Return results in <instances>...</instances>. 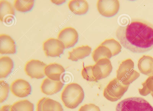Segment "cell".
Returning <instances> with one entry per match:
<instances>
[{
	"label": "cell",
	"instance_id": "cell-1",
	"mask_svg": "<svg viewBox=\"0 0 153 111\" xmlns=\"http://www.w3.org/2000/svg\"><path fill=\"white\" fill-rule=\"evenodd\" d=\"M116 36L122 46L135 53H143L153 48V25L147 21L134 19L117 29Z\"/></svg>",
	"mask_w": 153,
	"mask_h": 111
},
{
	"label": "cell",
	"instance_id": "cell-2",
	"mask_svg": "<svg viewBox=\"0 0 153 111\" xmlns=\"http://www.w3.org/2000/svg\"><path fill=\"white\" fill-rule=\"evenodd\" d=\"M84 97L82 87L77 83H72L65 87L62 92L61 98L65 106L73 109L82 102Z\"/></svg>",
	"mask_w": 153,
	"mask_h": 111
},
{
	"label": "cell",
	"instance_id": "cell-3",
	"mask_svg": "<svg viewBox=\"0 0 153 111\" xmlns=\"http://www.w3.org/2000/svg\"><path fill=\"white\" fill-rule=\"evenodd\" d=\"M116 110V111H153V107L142 98L131 97L118 103Z\"/></svg>",
	"mask_w": 153,
	"mask_h": 111
},
{
	"label": "cell",
	"instance_id": "cell-4",
	"mask_svg": "<svg viewBox=\"0 0 153 111\" xmlns=\"http://www.w3.org/2000/svg\"><path fill=\"white\" fill-rule=\"evenodd\" d=\"M134 62L131 58L123 61L117 70V78L124 84L129 85L140 75L134 70Z\"/></svg>",
	"mask_w": 153,
	"mask_h": 111
},
{
	"label": "cell",
	"instance_id": "cell-5",
	"mask_svg": "<svg viewBox=\"0 0 153 111\" xmlns=\"http://www.w3.org/2000/svg\"><path fill=\"white\" fill-rule=\"evenodd\" d=\"M129 85H126L117 78L111 80L104 89L103 95L108 100L114 102L120 99L127 91Z\"/></svg>",
	"mask_w": 153,
	"mask_h": 111
},
{
	"label": "cell",
	"instance_id": "cell-6",
	"mask_svg": "<svg viewBox=\"0 0 153 111\" xmlns=\"http://www.w3.org/2000/svg\"><path fill=\"white\" fill-rule=\"evenodd\" d=\"M46 65L42 61L32 59L26 63L24 70L26 74L31 78H42L45 75L44 70Z\"/></svg>",
	"mask_w": 153,
	"mask_h": 111
},
{
	"label": "cell",
	"instance_id": "cell-7",
	"mask_svg": "<svg viewBox=\"0 0 153 111\" xmlns=\"http://www.w3.org/2000/svg\"><path fill=\"white\" fill-rule=\"evenodd\" d=\"M112 69L109 59L103 58L98 61L92 67L93 75L95 81L106 78L109 75Z\"/></svg>",
	"mask_w": 153,
	"mask_h": 111
},
{
	"label": "cell",
	"instance_id": "cell-8",
	"mask_svg": "<svg viewBox=\"0 0 153 111\" xmlns=\"http://www.w3.org/2000/svg\"><path fill=\"white\" fill-rule=\"evenodd\" d=\"M65 48L64 45L59 40L54 38L47 39L43 44V50L47 56L59 57Z\"/></svg>",
	"mask_w": 153,
	"mask_h": 111
},
{
	"label": "cell",
	"instance_id": "cell-9",
	"mask_svg": "<svg viewBox=\"0 0 153 111\" xmlns=\"http://www.w3.org/2000/svg\"><path fill=\"white\" fill-rule=\"evenodd\" d=\"M97 7L101 15L110 17L117 13L119 9L120 3L118 0H99L97 3Z\"/></svg>",
	"mask_w": 153,
	"mask_h": 111
},
{
	"label": "cell",
	"instance_id": "cell-10",
	"mask_svg": "<svg viewBox=\"0 0 153 111\" xmlns=\"http://www.w3.org/2000/svg\"><path fill=\"white\" fill-rule=\"evenodd\" d=\"M78 35L76 30L71 27H65L59 33L57 39L64 45L65 48L73 47L77 42Z\"/></svg>",
	"mask_w": 153,
	"mask_h": 111
},
{
	"label": "cell",
	"instance_id": "cell-11",
	"mask_svg": "<svg viewBox=\"0 0 153 111\" xmlns=\"http://www.w3.org/2000/svg\"><path fill=\"white\" fill-rule=\"evenodd\" d=\"M10 90L15 96L23 98L28 95L31 92V87L28 82L23 79H17L13 81L10 87Z\"/></svg>",
	"mask_w": 153,
	"mask_h": 111
},
{
	"label": "cell",
	"instance_id": "cell-12",
	"mask_svg": "<svg viewBox=\"0 0 153 111\" xmlns=\"http://www.w3.org/2000/svg\"><path fill=\"white\" fill-rule=\"evenodd\" d=\"M63 85V83L60 80L54 81L47 78L43 81L40 89L43 93L46 95H51L59 92Z\"/></svg>",
	"mask_w": 153,
	"mask_h": 111
},
{
	"label": "cell",
	"instance_id": "cell-13",
	"mask_svg": "<svg viewBox=\"0 0 153 111\" xmlns=\"http://www.w3.org/2000/svg\"><path fill=\"white\" fill-rule=\"evenodd\" d=\"M15 42L9 35L6 34L0 35V53L13 54L16 52Z\"/></svg>",
	"mask_w": 153,
	"mask_h": 111
},
{
	"label": "cell",
	"instance_id": "cell-14",
	"mask_svg": "<svg viewBox=\"0 0 153 111\" xmlns=\"http://www.w3.org/2000/svg\"><path fill=\"white\" fill-rule=\"evenodd\" d=\"M138 69L143 74L149 76L153 75V57L144 55L139 59L137 63Z\"/></svg>",
	"mask_w": 153,
	"mask_h": 111
},
{
	"label": "cell",
	"instance_id": "cell-15",
	"mask_svg": "<svg viewBox=\"0 0 153 111\" xmlns=\"http://www.w3.org/2000/svg\"><path fill=\"white\" fill-rule=\"evenodd\" d=\"M65 72L63 67L56 63L47 65L44 70L45 75L49 78L54 81H60L61 75Z\"/></svg>",
	"mask_w": 153,
	"mask_h": 111
},
{
	"label": "cell",
	"instance_id": "cell-16",
	"mask_svg": "<svg viewBox=\"0 0 153 111\" xmlns=\"http://www.w3.org/2000/svg\"><path fill=\"white\" fill-rule=\"evenodd\" d=\"M91 50V47L88 45L76 47L68 52V59L72 61H77L88 56Z\"/></svg>",
	"mask_w": 153,
	"mask_h": 111
},
{
	"label": "cell",
	"instance_id": "cell-17",
	"mask_svg": "<svg viewBox=\"0 0 153 111\" xmlns=\"http://www.w3.org/2000/svg\"><path fill=\"white\" fill-rule=\"evenodd\" d=\"M70 10L77 15H82L86 13L88 9V5L87 1L85 0H72L68 4Z\"/></svg>",
	"mask_w": 153,
	"mask_h": 111
},
{
	"label": "cell",
	"instance_id": "cell-18",
	"mask_svg": "<svg viewBox=\"0 0 153 111\" xmlns=\"http://www.w3.org/2000/svg\"><path fill=\"white\" fill-rule=\"evenodd\" d=\"M13 67L12 59L9 56H2L0 58V78H5L11 72Z\"/></svg>",
	"mask_w": 153,
	"mask_h": 111
},
{
	"label": "cell",
	"instance_id": "cell-19",
	"mask_svg": "<svg viewBox=\"0 0 153 111\" xmlns=\"http://www.w3.org/2000/svg\"><path fill=\"white\" fill-rule=\"evenodd\" d=\"M92 56L93 60L96 62L102 58L109 59L112 55L111 51L108 47L100 44L93 51Z\"/></svg>",
	"mask_w": 153,
	"mask_h": 111
},
{
	"label": "cell",
	"instance_id": "cell-20",
	"mask_svg": "<svg viewBox=\"0 0 153 111\" xmlns=\"http://www.w3.org/2000/svg\"><path fill=\"white\" fill-rule=\"evenodd\" d=\"M15 11L12 4L4 0L0 1V20L3 22L4 18L9 16L14 15Z\"/></svg>",
	"mask_w": 153,
	"mask_h": 111
},
{
	"label": "cell",
	"instance_id": "cell-21",
	"mask_svg": "<svg viewBox=\"0 0 153 111\" xmlns=\"http://www.w3.org/2000/svg\"><path fill=\"white\" fill-rule=\"evenodd\" d=\"M34 105L28 100L17 101L11 106V111H33Z\"/></svg>",
	"mask_w": 153,
	"mask_h": 111
},
{
	"label": "cell",
	"instance_id": "cell-22",
	"mask_svg": "<svg viewBox=\"0 0 153 111\" xmlns=\"http://www.w3.org/2000/svg\"><path fill=\"white\" fill-rule=\"evenodd\" d=\"M100 45L108 47L111 51L112 56L120 53L122 48V47L119 42L113 38L105 39Z\"/></svg>",
	"mask_w": 153,
	"mask_h": 111
},
{
	"label": "cell",
	"instance_id": "cell-23",
	"mask_svg": "<svg viewBox=\"0 0 153 111\" xmlns=\"http://www.w3.org/2000/svg\"><path fill=\"white\" fill-rule=\"evenodd\" d=\"M42 111H63L61 104L58 102L47 98L42 105Z\"/></svg>",
	"mask_w": 153,
	"mask_h": 111
},
{
	"label": "cell",
	"instance_id": "cell-24",
	"mask_svg": "<svg viewBox=\"0 0 153 111\" xmlns=\"http://www.w3.org/2000/svg\"><path fill=\"white\" fill-rule=\"evenodd\" d=\"M34 3L33 0H15L14 6L19 11L26 12L30 10L33 7Z\"/></svg>",
	"mask_w": 153,
	"mask_h": 111
},
{
	"label": "cell",
	"instance_id": "cell-25",
	"mask_svg": "<svg viewBox=\"0 0 153 111\" xmlns=\"http://www.w3.org/2000/svg\"><path fill=\"white\" fill-rule=\"evenodd\" d=\"M142 84V88L138 89L140 94L146 96L150 93L153 98V75L149 76Z\"/></svg>",
	"mask_w": 153,
	"mask_h": 111
},
{
	"label": "cell",
	"instance_id": "cell-26",
	"mask_svg": "<svg viewBox=\"0 0 153 111\" xmlns=\"http://www.w3.org/2000/svg\"><path fill=\"white\" fill-rule=\"evenodd\" d=\"M0 84V103H1L7 98L10 87L8 84L4 80H1Z\"/></svg>",
	"mask_w": 153,
	"mask_h": 111
},
{
	"label": "cell",
	"instance_id": "cell-27",
	"mask_svg": "<svg viewBox=\"0 0 153 111\" xmlns=\"http://www.w3.org/2000/svg\"><path fill=\"white\" fill-rule=\"evenodd\" d=\"M93 65H88L84 67L81 71L83 78L87 81H96L93 76L92 71Z\"/></svg>",
	"mask_w": 153,
	"mask_h": 111
},
{
	"label": "cell",
	"instance_id": "cell-28",
	"mask_svg": "<svg viewBox=\"0 0 153 111\" xmlns=\"http://www.w3.org/2000/svg\"><path fill=\"white\" fill-rule=\"evenodd\" d=\"M78 111H101L99 107L93 104H85L82 106Z\"/></svg>",
	"mask_w": 153,
	"mask_h": 111
},
{
	"label": "cell",
	"instance_id": "cell-29",
	"mask_svg": "<svg viewBox=\"0 0 153 111\" xmlns=\"http://www.w3.org/2000/svg\"><path fill=\"white\" fill-rule=\"evenodd\" d=\"M46 98V97H44L39 100L37 104L36 111H42V104Z\"/></svg>",
	"mask_w": 153,
	"mask_h": 111
},
{
	"label": "cell",
	"instance_id": "cell-30",
	"mask_svg": "<svg viewBox=\"0 0 153 111\" xmlns=\"http://www.w3.org/2000/svg\"><path fill=\"white\" fill-rule=\"evenodd\" d=\"M11 106L8 104L2 106L0 108V111H11Z\"/></svg>",
	"mask_w": 153,
	"mask_h": 111
},
{
	"label": "cell",
	"instance_id": "cell-31",
	"mask_svg": "<svg viewBox=\"0 0 153 111\" xmlns=\"http://www.w3.org/2000/svg\"><path fill=\"white\" fill-rule=\"evenodd\" d=\"M51 1L53 3L56 4H62L65 1V0H51Z\"/></svg>",
	"mask_w": 153,
	"mask_h": 111
}]
</instances>
